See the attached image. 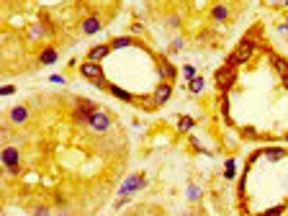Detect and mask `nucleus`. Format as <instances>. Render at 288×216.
Here are the masks:
<instances>
[{
  "label": "nucleus",
  "mask_w": 288,
  "mask_h": 216,
  "mask_svg": "<svg viewBox=\"0 0 288 216\" xmlns=\"http://www.w3.org/2000/svg\"><path fill=\"white\" fill-rule=\"evenodd\" d=\"M165 26H167V29H180V16H178V13L167 16V18H165Z\"/></svg>",
  "instance_id": "obj_23"
},
{
  "label": "nucleus",
  "mask_w": 288,
  "mask_h": 216,
  "mask_svg": "<svg viewBox=\"0 0 288 216\" xmlns=\"http://www.w3.org/2000/svg\"><path fill=\"white\" fill-rule=\"evenodd\" d=\"M0 162H3L8 175H18L21 172V149L13 144H6L3 152H0Z\"/></svg>",
  "instance_id": "obj_3"
},
{
  "label": "nucleus",
  "mask_w": 288,
  "mask_h": 216,
  "mask_svg": "<svg viewBox=\"0 0 288 216\" xmlns=\"http://www.w3.org/2000/svg\"><path fill=\"white\" fill-rule=\"evenodd\" d=\"M29 213L31 216H52V208L47 203H31L29 206Z\"/></svg>",
  "instance_id": "obj_19"
},
{
  "label": "nucleus",
  "mask_w": 288,
  "mask_h": 216,
  "mask_svg": "<svg viewBox=\"0 0 288 216\" xmlns=\"http://www.w3.org/2000/svg\"><path fill=\"white\" fill-rule=\"evenodd\" d=\"M262 155L268 157L270 162H278V160H283L288 152H285V149H280V147H268V149H262Z\"/></svg>",
  "instance_id": "obj_18"
},
{
  "label": "nucleus",
  "mask_w": 288,
  "mask_h": 216,
  "mask_svg": "<svg viewBox=\"0 0 288 216\" xmlns=\"http://www.w3.org/2000/svg\"><path fill=\"white\" fill-rule=\"evenodd\" d=\"M206 88V77H201V75H198V77H193L190 82H188V90L193 93V95H198V93H201Z\"/></svg>",
  "instance_id": "obj_20"
},
{
  "label": "nucleus",
  "mask_w": 288,
  "mask_h": 216,
  "mask_svg": "<svg viewBox=\"0 0 288 216\" xmlns=\"http://www.w3.org/2000/svg\"><path fill=\"white\" fill-rule=\"evenodd\" d=\"M234 170H237V162H234V157H229L227 165H224V178L227 180H234Z\"/></svg>",
  "instance_id": "obj_22"
},
{
  "label": "nucleus",
  "mask_w": 288,
  "mask_h": 216,
  "mask_svg": "<svg viewBox=\"0 0 288 216\" xmlns=\"http://www.w3.org/2000/svg\"><path fill=\"white\" fill-rule=\"evenodd\" d=\"M193 126H196V121H193L190 116H178V132L185 134V132H190Z\"/></svg>",
  "instance_id": "obj_21"
},
{
  "label": "nucleus",
  "mask_w": 288,
  "mask_h": 216,
  "mask_svg": "<svg viewBox=\"0 0 288 216\" xmlns=\"http://www.w3.org/2000/svg\"><path fill=\"white\" fill-rule=\"evenodd\" d=\"M144 185H147V175H144V172H134V175H129L124 180L119 196H134V193H139Z\"/></svg>",
  "instance_id": "obj_7"
},
{
  "label": "nucleus",
  "mask_w": 288,
  "mask_h": 216,
  "mask_svg": "<svg viewBox=\"0 0 288 216\" xmlns=\"http://www.w3.org/2000/svg\"><path fill=\"white\" fill-rule=\"evenodd\" d=\"M103 90H108L114 98H119V100H124V103H139V98H137L134 93H129V90L119 88V85H114V82H106V88H103Z\"/></svg>",
  "instance_id": "obj_10"
},
{
  "label": "nucleus",
  "mask_w": 288,
  "mask_h": 216,
  "mask_svg": "<svg viewBox=\"0 0 288 216\" xmlns=\"http://www.w3.org/2000/svg\"><path fill=\"white\" fill-rule=\"evenodd\" d=\"M101 29H103V21H101L98 16H85L82 24H80V31H82L85 36H93V34H98Z\"/></svg>",
  "instance_id": "obj_11"
},
{
  "label": "nucleus",
  "mask_w": 288,
  "mask_h": 216,
  "mask_svg": "<svg viewBox=\"0 0 288 216\" xmlns=\"http://www.w3.org/2000/svg\"><path fill=\"white\" fill-rule=\"evenodd\" d=\"M95 108H98V105H95L93 100L77 98V100H75V108H72V121H75L77 126H87V124H90V116H93Z\"/></svg>",
  "instance_id": "obj_4"
},
{
  "label": "nucleus",
  "mask_w": 288,
  "mask_h": 216,
  "mask_svg": "<svg viewBox=\"0 0 288 216\" xmlns=\"http://www.w3.org/2000/svg\"><path fill=\"white\" fill-rule=\"evenodd\" d=\"M180 72H183V77H185L188 82H190L193 77H198V72H196V67H193V64H183V70H180Z\"/></svg>",
  "instance_id": "obj_24"
},
{
  "label": "nucleus",
  "mask_w": 288,
  "mask_h": 216,
  "mask_svg": "<svg viewBox=\"0 0 288 216\" xmlns=\"http://www.w3.org/2000/svg\"><path fill=\"white\" fill-rule=\"evenodd\" d=\"M49 82H57V85H64V82H67V80H64L62 75H52V77H49Z\"/></svg>",
  "instance_id": "obj_30"
},
{
  "label": "nucleus",
  "mask_w": 288,
  "mask_h": 216,
  "mask_svg": "<svg viewBox=\"0 0 288 216\" xmlns=\"http://www.w3.org/2000/svg\"><path fill=\"white\" fill-rule=\"evenodd\" d=\"M111 126H114V116H111V111H106V108H95L93 116H90V124H87V129L95 134H108Z\"/></svg>",
  "instance_id": "obj_5"
},
{
  "label": "nucleus",
  "mask_w": 288,
  "mask_h": 216,
  "mask_svg": "<svg viewBox=\"0 0 288 216\" xmlns=\"http://www.w3.org/2000/svg\"><path fill=\"white\" fill-rule=\"evenodd\" d=\"M111 52H114L111 44H98V47H93L90 52H87V59H90V62H103Z\"/></svg>",
  "instance_id": "obj_15"
},
{
  "label": "nucleus",
  "mask_w": 288,
  "mask_h": 216,
  "mask_svg": "<svg viewBox=\"0 0 288 216\" xmlns=\"http://www.w3.org/2000/svg\"><path fill=\"white\" fill-rule=\"evenodd\" d=\"M283 142H285V144H288V134H285V137H283Z\"/></svg>",
  "instance_id": "obj_35"
},
{
  "label": "nucleus",
  "mask_w": 288,
  "mask_h": 216,
  "mask_svg": "<svg viewBox=\"0 0 288 216\" xmlns=\"http://www.w3.org/2000/svg\"><path fill=\"white\" fill-rule=\"evenodd\" d=\"M13 93H16L13 85H3V88H0V95H13Z\"/></svg>",
  "instance_id": "obj_29"
},
{
  "label": "nucleus",
  "mask_w": 288,
  "mask_h": 216,
  "mask_svg": "<svg viewBox=\"0 0 288 216\" xmlns=\"http://www.w3.org/2000/svg\"><path fill=\"white\" fill-rule=\"evenodd\" d=\"M257 31V29H255ZM255 31L252 34H247L245 39L239 41V44L234 47V52L227 57V64H234V67H239V64H245V62H250L252 57H255V52H257V39H255Z\"/></svg>",
  "instance_id": "obj_1"
},
{
  "label": "nucleus",
  "mask_w": 288,
  "mask_h": 216,
  "mask_svg": "<svg viewBox=\"0 0 288 216\" xmlns=\"http://www.w3.org/2000/svg\"><path fill=\"white\" fill-rule=\"evenodd\" d=\"M280 8H288V0H283V6H280Z\"/></svg>",
  "instance_id": "obj_34"
},
{
  "label": "nucleus",
  "mask_w": 288,
  "mask_h": 216,
  "mask_svg": "<svg viewBox=\"0 0 288 216\" xmlns=\"http://www.w3.org/2000/svg\"><path fill=\"white\" fill-rule=\"evenodd\" d=\"M108 44H111V49H114V52H119V49H129V47H134L137 41L131 39V36H116V39H111Z\"/></svg>",
  "instance_id": "obj_17"
},
{
  "label": "nucleus",
  "mask_w": 288,
  "mask_h": 216,
  "mask_svg": "<svg viewBox=\"0 0 288 216\" xmlns=\"http://www.w3.org/2000/svg\"><path fill=\"white\" fill-rule=\"evenodd\" d=\"M262 3H265V6H273V8H275V6H283V0H262Z\"/></svg>",
  "instance_id": "obj_31"
},
{
  "label": "nucleus",
  "mask_w": 288,
  "mask_h": 216,
  "mask_svg": "<svg viewBox=\"0 0 288 216\" xmlns=\"http://www.w3.org/2000/svg\"><path fill=\"white\" fill-rule=\"evenodd\" d=\"M280 85H283V88L288 90V72H285V75H280Z\"/></svg>",
  "instance_id": "obj_32"
},
{
  "label": "nucleus",
  "mask_w": 288,
  "mask_h": 216,
  "mask_svg": "<svg viewBox=\"0 0 288 216\" xmlns=\"http://www.w3.org/2000/svg\"><path fill=\"white\" fill-rule=\"evenodd\" d=\"M54 216H72V211H70V206H67V203H64V206H59V208H57V213H54Z\"/></svg>",
  "instance_id": "obj_27"
},
{
  "label": "nucleus",
  "mask_w": 288,
  "mask_h": 216,
  "mask_svg": "<svg viewBox=\"0 0 288 216\" xmlns=\"http://www.w3.org/2000/svg\"><path fill=\"white\" fill-rule=\"evenodd\" d=\"M237 77H239L237 67H234V64H227V62H224V64H221V67L216 70V77H214L216 90H219V93H229V90L234 88Z\"/></svg>",
  "instance_id": "obj_2"
},
{
  "label": "nucleus",
  "mask_w": 288,
  "mask_h": 216,
  "mask_svg": "<svg viewBox=\"0 0 288 216\" xmlns=\"http://www.w3.org/2000/svg\"><path fill=\"white\" fill-rule=\"evenodd\" d=\"M170 98H172V82H167V80H160L157 85H154V90H152V103H154V108L165 105Z\"/></svg>",
  "instance_id": "obj_8"
},
{
  "label": "nucleus",
  "mask_w": 288,
  "mask_h": 216,
  "mask_svg": "<svg viewBox=\"0 0 288 216\" xmlns=\"http://www.w3.org/2000/svg\"><path fill=\"white\" fill-rule=\"evenodd\" d=\"M157 72H160V77L162 80H167V82H175V77H178V70H175V64L170 62V59H160V64H157Z\"/></svg>",
  "instance_id": "obj_13"
},
{
  "label": "nucleus",
  "mask_w": 288,
  "mask_h": 216,
  "mask_svg": "<svg viewBox=\"0 0 288 216\" xmlns=\"http://www.w3.org/2000/svg\"><path fill=\"white\" fill-rule=\"evenodd\" d=\"M6 119H8V124H13V126H24V124H29L31 111H29L26 103H18V105H13L11 111L6 114Z\"/></svg>",
  "instance_id": "obj_9"
},
{
  "label": "nucleus",
  "mask_w": 288,
  "mask_h": 216,
  "mask_svg": "<svg viewBox=\"0 0 288 216\" xmlns=\"http://www.w3.org/2000/svg\"><path fill=\"white\" fill-rule=\"evenodd\" d=\"M77 72H80V77L90 80L93 85H98V82H103V80H106V72H103V64H101V62H90V59H85V62H80Z\"/></svg>",
  "instance_id": "obj_6"
},
{
  "label": "nucleus",
  "mask_w": 288,
  "mask_h": 216,
  "mask_svg": "<svg viewBox=\"0 0 288 216\" xmlns=\"http://www.w3.org/2000/svg\"><path fill=\"white\" fill-rule=\"evenodd\" d=\"M180 49H183V39H175L172 47H170V54H172V52H180Z\"/></svg>",
  "instance_id": "obj_28"
},
{
  "label": "nucleus",
  "mask_w": 288,
  "mask_h": 216,
  "mask_svg": "<svg viewBox=\"0 0 288 216\" xmlns=\"http://www.w3.org/2000/svg\"><path fill=\"white\" fill-rule=\"evenodd\" d=\"M280 31H283V34H288V18H285V24L280 26Z\"/></svg>",
  "instance_id": "obj_33"
},
{
  "label": "nucleus",
  "mask_w": 288,
  "mask_h": 216,
  "mask_svg": "<svg viewBox=\"0 0 288 216\" xmlns=\"http://www.w3.org/2000/svg\"><path fill=\"white\" fill-rule=\"evenodd\" d=\"M285 211V203H280V206H273V208H268V211H262L260 216H280Z\"/></svg>",
  "instance_id": "obj_25"
},
{
  "label": "nucleus",
  "mask_w": 288,
  "mask_h": 216,
  "mask_svg": "<svg viewBox=\"0 0 288 216\" xmlns=\"http://www.w3.org/2000/svg\"><path fill=\"white\" fill-rule=\"evenodd\" d=\"M265 54H268V62H270L273 72H278V75H285V72H288V59H283V57L275 54L273 49H265Z\"/></svg>",
  "instance_id": "obj_12"
},
{
  "label": "nucleus",
  "mask_w": 288,
  "mask_h": 216,
  "mask_svg": "<svg viewBox=\"0 0 288 216\" xmlns=\"http://www.w3.org/2000/svg\"><path fill=\"white\" fill-rule=\"evenodd\" d=\"M57 59H59L57 47H44V49L39 52V64H54Z\"/></svg>",
  "instance_id": "obj_16"
},
{
  "label": "nucleus",
  "mask_w": 288,
  "mask_h": 216,
  "mask_svg": "<svg viewBox=\"0 0 288 216\" xmlns=\"http://www.w3.org/2000/svg\"><path fill=\"white\" fill-rule=\"evenodd\" d=\"M188 198H190V201H198V198H201V188L190 185V188H188Z\"/></svg>",
  "instance_id": "obj_26"
},
{
  "label": "nucleus",
  "mask_w": 288,
  "mask_h": 216,
  "mask_svg": "<svg viewBox=\"0 0 288 216\" xmlns=\"http://www.w3.org/2000/svg\"><path fill=\"white\" fill-rule=\"evenodd\" d=\"M229 16H232V11H229V6H224V3H216V6L211 8V21H214V24H227Z\"/></svg>",
  "instance_id": "obj_14"
}]
</instances>
